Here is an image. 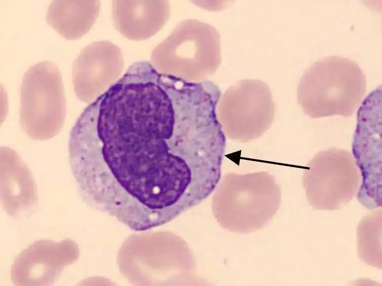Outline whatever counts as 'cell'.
Returning <instances> with one entry per match:
<instances>
[{
  "mask_svg": "<svg viewBox=\"0 0 382 286\" xmlns=\"http://www.w3.org/2000/svg\"><path fill=\"white\" fill-rule=\"evenodd\" d=\"M221 96L212 81L163 74L149 61L132 64L71 131L70 163L83 198L136 232L200 203L221 176Z\"/></svg>",
  "mask_w": 382,
  "mask_h": 286,
  "instance_id": "6da1fadb",
  "label": "cell"
},
{
  "mask_svg": "<svg viewBox=\"0 0 382 286\" xmlns=\"http://www.w3.org/2000/svg\"><path fill=\"white\" fill-rule=\"evenodd\" d=\"M221 61L219 33L213 25L193 19L179 22L151 56L160 73L195 82L214 74Z\"/></svg>",
  "mask_w": 382,
  "mask_h": 286,
  "instance_id": "3957f363",
  "label": "cell"
},
{
  "mask_svg": "<svg viewBox=\"0 0 382 286\" xmlns=\"http://www.w3.org/2000/svg\"><path fill=\"white\" fill-rule=\"evenodd\" d=\"M366 91V76L353 60L340 55L323 57L304 72L298 85L297 100L312 118L350 116Z\"/></svg>",
  "mask_w": 382,
  "mask_h": 286,
  "instance_id": "7a4b0ae2",
  "label": "cell"
},
{
  "mask_svg": "<svg viewBox=\"0 0 382 286\" xmlns=\"http://www.w3.org/2000/svg\"><path fill=\"white\" fill-rule=\"evenodd\" d=\"M66 103L62 77L51 61L30 66L24 73L20 91V122L31 138H51L61 130Z\"/></svg>",
  "mask_w": 382,
  "mask_h": 286,
  "instance_id": "277c9868",
  "label": "cell"
},
{
  "mask_svg": "<svg viewBox=\"0 0 382 286\" xmlns=\"http://www.w3.org/2000/svg\"><path fill=\"white\" fill-rule=\"evenodd\" d=\"M381 90L371 92L359 108L352 144L362 179L357 199L369 209L381 206Z\"/></svg>",
  "mask_w": 382,
  "mask_h": 286,
  "instance_id": "8992f818",
  "label": "cell"
},
{
  "mask_svg": "<svg viewBox=\"0 0 382 286\" xmlns=\"http://www.w3.org/2000/svg\"><path fill=\"white\" fill-rule=\"evenodd\" d=\"M125 66L120 48L109 41L85 47L75 60L72 80L79 99L90 102L118 80Z\"/></svg>",
  "mask_w": 382,
  "mask_h": 286,
  "instance_id": "52a82bcc",
  "label": "cell"
},
{
  "mask_svg": "<svg viewBox=\"0 0 382 286\" xmlns=\"http://www.w3.org/2000/svg\"><path fill=\"white\" fill-rule=\"evenodd\" d=\"M382 210L378 209L365 216L357 228L358 258L365 264L381 269Z\"/></svg>",
  "mask_w": 382,
  "mask_h": 286,
  "instance_id": "7c38bea8",
  "label": "cell"
},
{
  "mask_svg": "<svg viewBox=\"0 0 382 286\" xmlns=\"http://www.w3.org/2000/svg\"><path fill=\"white\" fill-rule=\"evenodd\" d=\"M360 171L351 153L332 148L317 153L302 176L307 201L318 210H339L358 192Z\"/></svg>",
  "mask_w": 382,
  "mask_h": 286,
  "instance_id": "5b68a950",
  "label": "cell"
},
{
  "mask_svg": "<svg viewBox=\"0 0 382 286\" xmlns=\"http://www.w3.org/2000/svg\"><path fill=\"white\" fill-rule=\"evenodd\" d=\"M168 1H113L112 17L116 29L134 41L157 33L170 17Z\"/></svg>",
  "mask_w": 382,
  "mask_h": 286,
  "instance_id": "9c48e42d",
  "label": "cell"
},
{
  "mask_svg": "<svg viewBox=\"0 0 382 286\" xmlns=\"http://www.w3.org/2000/svg\"><path fill=\"white\" fill-rule=\"evenodd\" d=\"M1 186L2 204L7 212L16 216L37 200V187L32 175L13 149H1Z\"/></svg>",
  "mask_w": 382,
  "mask_h": 286,
  "instance_id": "30bf717a",
  "label": "cell"
},
{
  "mask_svg": "<svg viewBox=\"0 0 382 286\" xmlns=\"http://www.w3.org/2000/svg\"><path fill=\"white\" fill-rule=\"evenodd\" d=\"M79 256L78 246L73 240L36 241L15 259L11 272L12 281L16 285H51L64 268Z\"/></svg>",
  "mask_w": 382,
  "mask_h": 286,
  "instance_id": "ba28073f",
  "label": "cell"
},
{
  "mask_svg": "<svg viewBox=\"0 0 382 286\" xmlns=\"http://www.w3.org/2000/svg\"><path fill=\"white\" fill-rule=\"evenodd\" d=\"M100 11L99 1H53L46 20L61 37L77 40L91 28Z\"/></svg>",
  "mask_w": 382,
  "mask_h": 286,
  "instance_id": "8fae6325",
  "label": "cell"
}]
</instances>
